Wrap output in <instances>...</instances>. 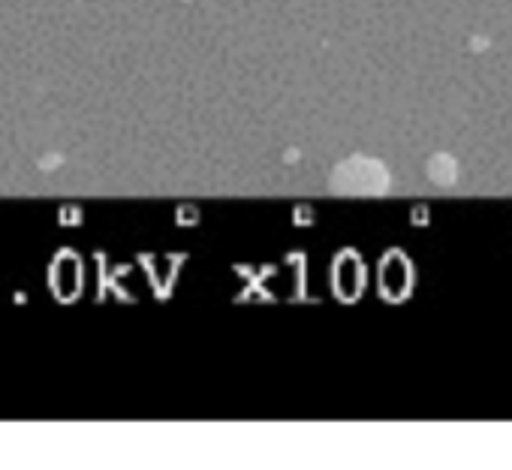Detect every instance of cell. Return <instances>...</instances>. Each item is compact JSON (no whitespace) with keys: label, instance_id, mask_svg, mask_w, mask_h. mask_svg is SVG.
<instances>
[{"label":"cell","instance_id":"2","mask_svg":"<svg viewBox=\"0 0 512 470\" xmlns=\"http://www.w3.org/2000/svg\"><path fill=\"white\" fill-rule=\"evenodd\" d=\"M428 178L437 184V187H452L455 178H458V163L452 154H434L428 160Z\"/></svg>","mask_w":512,"mask_h":470},{"label":"cell","instance_id":"1","mask_svg":"<svg viewBox=\"0 0 512 470\" xmlns=\"http://www.w3.org/2000/svg\"><path fill=\"white\" fill-rule=\"evenodd\" d=\"M329 187L341 196H383L389 190V169L371 157H350L332 169Z\"/></svg>","mask_w":512,"mask_h":470}]
</instances>
